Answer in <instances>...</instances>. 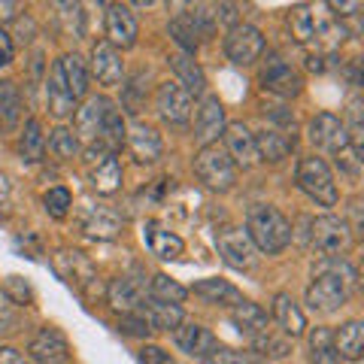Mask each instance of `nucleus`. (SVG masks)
Masks as SVG:
<instances>
[{"label":"nucleus","mask_w":364,"mask_h":364,"mask_svg":"<svg viewBox=\"0 0 364 364\" xmlns=\"http://www.w3.org/2000/svg\"><path fill=\"white\" fill-rule=\"evenodd\" d=\"M291 146H294V140H289V136H282L279 131H273V128L261 131V134L255 136L258 161H270V164H277V161H282V158H286V155L291 152Z\"/></svg>","instance_id":"26"},{"label":"nucleus","mask_w":364,"mask_h":364,"mask_svg":"<svg viewBox=\"0 0 364 364\" xmlns=\"http://www.w3.org/2000/svg\"><path fill=\"white\" fill-rule=\"evenodd\" d=\"M203 364H261L252 352H234V349H219L215 346L207 358H203Z\"/></svg>","instance_id":"42"},{"label":"nucleus","mask_w":364,"mask_h":364,"mask_svg":"<svg viewBox=\"0 0 364 364\" xmlns=\"http://www.w3.org/2000/svg\"><path fill=\"white\" fill-rule=\"evenodd\" d=\"M43 203H46V213L52 219H64L67 210H70V191L67 188H49L43 195Z\"/></svg>","instance_id":"41"},{"label":"nucleus","mask_w":364,"mask_h":364,"mask_svg":"<svg viewBox=\"0 0 364 364\" xmlns=\"http://www.w3.org/2000/svg\"><path fill=\"white\" fill-rule=\"evenodd\" d=\"M13 52H16V43L6 31H0V67L13 64Z\"/></svg>","instance_id":"46"},{"label":"nucleus","mask_w":364,"mask_h":364,"mask_svg":"<svg viewBox=\"0 0 364 364\" xmlns=\"http://www.w3.org/2000/svg\"><path fill=\"white\" fill-rule=\"evenodd\" d=\"M140 364H173V355L161 346H143L140 349Z\"/></svg>","instance_id":"45"},{"label":"nucleus","mask_w":364,"mask_h":364,"mask_svg":"<svg viewBox=\"0 0 364 364\" xmlns=\"http://www.w3.org/2000/svg\"><path fill=\"white\" fill-rule=\"evenodd\" d=\"M231 318H234V325L240 328L243 334H249V337H258V334L267 331V313L261 310L258 304H252V301L237 304L234 313H231Z\"/></svg>","instance_id":"29"},{"label":"nucleus","mask_w":364,"mask_h":364,"mask_svg":"<svg viewBox=\"0 0 364 364\" xmlns=\"http://www.w3.org/2000/svg\"><path fill=\"white\" fill-rule=\"evenodd\" d=\"M46 107H49L55 119H67V116H73V109H76V97L70 95V88H67L58 64L52 67L49 79H46Z\"/></svg>","instance_id":"18"},{"label":"nucleus","mask_w":364,"mask_h":364,"mask_svg":"<svg viewBox=\"0 0 364 364\" xmlns=\"http://www.w3.org/2000/svg\"><path fill=\"white\" fill-rule=\"evenodd\" d=\"M119 331L128 334V337H146L152 331L149 322H146V316L136 310V313H122V322H119Z\"/></svg>","instance_id":"43"},{"label":"nucleus","mask_w":364,"mask_h":364,"mask_svg":"<svg viewBox=\"0 0 364 364\" xmlns=\"http://www.w3.org/2000/svg\"><path fill=\"white\" fill-rule=\"evenodd\" d=\"M261 85H264V91H270V95H277V97H294V95H301L304 79H301L298 70H291L286 61L273 58L264 70H261Z\"/></svg>","instance_id":"12"},{"label":"nucleus","mask_w":364,"mask_h":364,"mask_svg":"<svg viewBox=\"0 0 364 364\" xmlns=\"http://www.w3.org/2000/svg\"><path fill=\"white\" fill-rule=\"evenodd\" d=\"M155 107L161 112L164 122H173L182 124L191 119V109H195V97L188 95L179 82H161L155 91Z\"/></svg>","instance_id":"9"},{"label":"nucleus","mask_w":364,"mask_h":364,"mask_svg":"<svg viewBox=\"0 0 364 364\" xmlns=\"http://www.w3.org/2000/svg\"><path fill=\"white\" fill-rule=\"evenodd\" d=\"M28 352L33 355V361H40V364H61L70 355V343H67V337L58 328H43V331L31 340Z\"/></svg>","instance_id":"16"},{"label":"nucleus","mask_w":364,"mask_h":364,"mask_svg":"<svg viewBox=\"0 0 364 364\" xmlns=\"http://www.w3.org/2000/svg\"><path fill=\"white\" fill-rule=\"evenodd\" d=\"M149 294H152V301L176 304V306H179V301H186V298H188V289H186V286H179L176 279H170L167 273H155L152 282H149Z\"/></svg>","instance_id":"34"},{"label":"nucleus","mask_w":364,"mask_h":364,"mask_svg":"<svg viewBox=\"0 0 364 364\" xmlns=\"http://www.w3.org/2000/svg\"><path fill=\"white\" fill-rule=\"evenodd\" d=\"M173 337H176V346L182 352H188V355H203L207 358L210 352L215 349V337L200 325H176Z\"/></svg>","instance_id":"23"},{"label":"nucleus","mask_w":364,"mask_h":364,"mask_svg":"<svg viewBox=\"0 0 364 364\" xmlns=\"http://www.w3.org/2000/svg\"><path fill=\"white\" fill-rule=\"evenodd\" d=\"M0 112H4V124L6 128H13L18 122V112H21V97L13 82L0 85Z\"/></svg>","instance_id":"40"},{"label":"nucleus","mask_w":364,"mask_h":364,"mask_svg":"<svg viewBox=\"0 0 364 364\" xmlns=\"http://www.w3.org/2000/svg\"><path fill=\"white\" fill-rule=\"evenodd\" d=\"M225 134V109L219 104V97H203L198 107V119H195V140L200 146L219 143V136Z\"/></svg>","instance_id":"14"},{"label":"nucleus","mask_w":364,"mask_h":364,"mask_svg":"<svg viewBox=\"0 0 364 364\" xmlns=\"http://www.w3.org/2000/svg\"><path fill=\"white\" fill-rule=\"evenodd\" d=\"M273 316H277V322L282 325V331H286L289 337H301L306 331L304 310L291 301V294H286V291H279L277 301H273Z\"/></svg>","instance_id":"24"},{"label":"nucleus","mask_w":364,"mask_h":364,"mask_svg":"<svg viewBox=\"0 0 364 364\" xmlns=\"http://www.w3.org/2000/svg\"><path fill=\"white\" fill-rule=\"evenodd\" d=\"M170 67L176 70V76L182 79V88L188 91V95H200L203 88H207V79H203V70L188 58V55H170Z\"/></svg>","instance_id":"33"},{"label":"nucleus","mask_w":364,"mask_h":364,"mask_svg":"<svg viewBox=\"0 0 364 364\" xmlns=\"http://www.w3.org/2000/svg\"><path fill=\"white\" fill-rule=\"evenodd\" d=\"M52 264H55V270H58V277L67 279L76 289H85L97 279V270L88 261V255L76 252V249H58L55 258H52Z\"/></svg>","instance_id":"10"},{"label":"nucleus","mask_w":364,"mask_h":364,"mask_svg":"<svg viewBox=\"0 0 364 364\" xmlns=\"http://www.w3.org/2000/svg\"><path fill=\"white\" fill-rule=\"evenodd\" d=\"M46 149V136H43V124L37 119H31L25 124V134H21V158L25 161H40Z\"/></svg>","instance_id":"36"},{"label":"nucleus","mask_w":364,"mask_h":364,"mask_svg":"<svg viewBox=\"0 0 364 364\" xmlns=\"http://www.w3.org/2000/svg\"><path fill=\"white\" fill-rule=\"evenodd\" d=\"M124 134H128V128H124V122H122V116H119V109L109 104L107 116H104V124H100L97 140L104 143L107 149H119V146L124 143Z\"/></svg>","instance_id":"35"},{"label":"nucleus","mask_w":364,"mask_h":364,"mask_svg":"<svg viewBox=\"0 0 364 364\" xmlns=\"http://www.w3.org/2000/svg\"><path fill=\"white\" fill-rule=\"evenodd\" d=\"M261 52H264V37H261L258 28H252V25H234L231 31H228L225 55L234 64H240V67L252 64Z\"/></svg>","instance_id":"8"},{"label":"nucleus","mask_w":364,"mask_h":364,"mask_svg":"<svg viewBox=\"0 0 364 364\" xmlns=\"http://www.w3.org/2000/svg\"><path fill=\"white\" fill-rule=\"evenodd\" d=\"M91 186H95L97 195H112V191L122 188V164L119 158H104L95 170H91Z\"/></svg>","instance_id":"32"},{"label":"nucleus","mask_w":364,"mask_h":364,"mask_svg":"<svg viewBox=\"0 0 364 364\" xmlns=\"http://www.w3.org/2000/svg\"><path fill=\"white\" fill-rule=\"evenodd\" d=\"M170 33H173V40L182 46L186 52H195L198 43H200V33L195 28V21H191V16H176L173 21H170Z\"/></svg>","instance_id":"37"},{"label":"nucleus","mask_w":364,"mask_h":364,"mask_svg":"<svg viewBox=\"0 0 364 364\" xmlns=\"http://www.w3.org/2000/svg\"><path fill=\"white\" fill-rule=\"evenodd\" d=\"M331 346H334V355L358 361L364 355V325L361 322H346L337 334H331Z\"/></svg>","instance_id":"25"},{"label":"nucleus","mask_w":364,"mask_h":364,"mask_svg":"<svg viewBox=\"0 0 364 364\" xmlns=\"http://www.w3.org/2000/svg\"><path fill=\"white\" fill-rule=\"evenodd\" d=\"M328 9H337V16H352L355 9H361V4H328Z\"/></svg>","instance_id":"49"},{"label":"nucleus","mask_w":364,"mask_h":364,"mask_svg":"<svg viewBox=\"0 0 364 364\" xmlns=\"http://www.w3.org/2000/svg\"><path fill=\"white\" fill-rule=\"evenodd\" d=\"M136 33H140V28H136V18L128 6H109V13H107V37L109 40L107 43L131 49L136 43Z\"/></svg>","instance_id":"19"},{"label":"nucleus","mask_w":364,"mask_h":364,"mask_svg":"<svg viewBox=\"0 0 364 364\" xmlns=\"http://www.w3.org/2000/svg\"><path fill=\"white\" fill-rule=\"evenodd\" d=\"M246 234L252 246L264 255H277L291 243V222L277 207L255 203L246 213Z\"/></svg>","instance_id":"2"},{"label":"nucleus","mask_w":364,"mask_h":364,"mask_svg":"<svg viewBox=\"0 0 364 364\" xmlns=\"http://www.w3.org/2000/svg\"><path fill=\"white\" fill-rule=\"evenodd\" d=\"M143 237H146V246L152 249V255H158L161 261H173L186 252V243H182L173 231H167V228L155 225V222L143 228Z\"/></svg>","instance_id":"20"},{"label":"nucleus","mask_w":364,"mask_h":364,"mask_svg":"<svg viewBox=\"0 0 364 364\" xmlns=\"http://www.w3.org/2000/svg\"><path fill=\"white\" fill-rule=\"evenodd\" d=\"M195 294H200V298L210 304H222V306H231V304L237 306L246 301L240 289H234L231 282H225V279H200L195 286Z\"/></svg>","instance_id":"30"},{"label":"nucleus","mask_w":364,"mask_h":364,"mask_svg":"<svg viewBox=\"0 0 364 364\" xmlns=\"http://www.w3.org/2000/svg\"><path fill=\"white\" fill-rule=\"evenodd\" d=\"M6 200H9V179L6 173H0V210L6 207Z\"/></svg>","instance_id":"50"},{"label":"nucleus","mask_w":364,"mask_h":364,"mask_svg":"<svg viewBox=\"0 0 364 364\" xmlns=\"http://www.w3.org/2000/svg\"><path fill=\"white\" fill-rule=\"evenodd\" d=\"M289 31L301 46H316V49H334L343 43L346 31L334 25L328 16H322L316 6H294L289 13Z\"/></svg>","instance_id":"3"},{"label":"nucleus","mask_w":364,"mask_h":364,"mask_svg":"<svg viewBox=\"0 0 364 364\" xmlns=\"http://www.w3.org/2000/svg\"><path fill=\"white\" fill-rule=\"evenodd\" d=\"M298 186L304 195H310L316 203H322V207H334L337 203V182L331 176V167H328L322 158H304L298 164Z\"/></svg>","instance_id":"5"},{"label":"nucleus","mask_w":364,"mask_h":364,"mask_svg":"<svg viewBox=\"0 0 364 364\" xmlns=\"http://www.w3.org/2000/svg\"><path fill=\"white\" fill-rule=\"evenodd\" d=\"M107 298H109V304L116 306V310L136 313L140 310V304H143V286L136 279H131V277H119V279L109 282Z\"/></svg>","instance_id":"22"},{"label":"nucleus","mask_w":364,"mask_h":364,"mask_svg":"<svg viewBox=\"0 0 364 364\" xmlns=\"http://www.w3.org/2000/svg\"><path fill=\"white\" fill-rule=\"evenodd\" d=\"M61 67V76H64V82L67 88H70V95L73 97H82L85 91H88V67L82 61V55H64V58L58 61Z\"/></svg>","instance_id":"31"},{"label":"nucleus","mask_w":364,"mask_h":364,"mask_svg":"<svg viewBox=\"0 0 364 364\" xmlns=\"http://www.w3.org/2000/svg\"><path fill=\"white\" fill-rule=\"evenodd\" d=\"M9 286H13V289L18 291V298H21V301H25V298H31L28 286H21V282H18V277H9Z\"/></svg>","instance_id":"51"},{"label":"nucleus","mask_w":364,"mask_h":364,"mask_svg":"<svg viewBox=\"0 0 364 364\" xmlns=\"http://www.w3.org/2000/svg\"><path fill=\"white\" fill-rule=\"evenodd\" d=\"M195 173L203 186L213 191H228V188H234V182H237V167L222 143L200 146V152L195 155Z\"/></svg>","instance_id":"4"},{"label":"nucleus","mask_w":364,"mask_h":364,"mask_svg":"<svg viewBox=\"0 0 364 364\" xmlns=\"http://www.w3.org/2000/svg\"><path fill=\"white\" fill-rule=\"evenodd\" d=\"M0 364H28L25 355L13 346H0Z\"/></svg>","instance_id":"48"},{"label":"nucleus","mask_w":364,"mask_h":364,"mask_svg":"<svg viewBox=\"0 0 364 364\" xmlns=\"http://www.w3.org/2000/svg\"><path fill=\"white\" fill-rule=\"evenodd\" d=\"M91 73L97 76V82L104 85H116L124 76V64L116 46H109L107 40L95 43V52H91Z\"/></svg>","instance_id":"17"},{"label":"nucleus","mask_w":364,"mask_h":364,"mask_svg":"<svg viewBox=\"0 0 364 364\" xmlns=\"http://www.w3.org/2000/svg\"><path fill=\"white\" fill-rule=\"evenodd\" d=\"M9 325H13V304L6 294H0V331H6Z\"/></svg>","instance_id":"47"},{"label":"nucleus","mask_w":364,"mask_h":364,"mask_svg":"<svg viewBox=\"0 0 364 364\" xmlns=\"http://www.w3.org/2000/svg\"><path fill=\"white\" fill-rule=\"evenodd\" d=\"M124 140H128V149H131V155H134L140 164H155L158 158H161V152H164L158 131L149 128V124H143V122L131 124L128 134H124Z\"/></svg>","instance_id":"15"},{"label":"nucleus","mask_w":364,"mask_h":364,"mask_svg":"<svg viewBox=\"0 0 364 364\" xmlns=\"http://www.w3.org/2000/svg\"><path fill=\"white\" fill-rule=\"evenodd\" d=\"M352 286H355V270L337 258H328L318 264L316 279L306 289V304L316 313H334L349 301Z\"/></svg>","instance_id":"1"},{"label":"nucleus","mask_w":364,"mask_h":364,"mask_svg":"<svg viewBox=\"0 0 364 364\" xmlns=\"http://www.w3.org/2000/svg\"><path fill=\"white\" fill-rule=\"evenodd\" d=\"M107 109H109L107 97H91L82 109H76V140L82 136V140L95 143L97 134H100V124H104Z\"/></svg>","instance_id":"21"},{"label":"nucleus","mask_w":364,"mask_h":364,"mask_svg":"<svg viewBox=\"0 0 364 364\" xmlns=\"http://www.w3.org/2000/svg\"><path fill=\"white\" fill-rule=\"evenodd\" d=\"M310 140H313V146L328 149V152H340L343 146H349L346 124L340 122L334 112H318V116L310 122Z\"/></svg>","instance_id":"13"},{"label":"nucleus","mask_w":364,"mask_h":364,"mask_svg":"<svg viewBox=\"0 0 364 364\" xmlns=\"http://www.w3.org/2000/svg\"><path fill=\"white\" fill-rule=\"evenodd\" d=\"M334 158H337V167L343 170L349 179H358L361 176V152H355L352 146H343L340 152H334Z\"/></svg>","instance_id":"44"},{"label":"nucleus","mask_w":364,"mask_h":364,"mask_svg":"<svg viewBox=\"0 0 364 364\" xmlns=\"http://www.w3.org/2000/svg\"><path fill=\"white\" fill-rule=\"evenodd\" d=\"M82 228H85L88 237H95V240H112V237H119V231H122V219L112 210L100 207V210H91L85 215Z\"/></svg>","instance_id":"27"},{"label":"nucleus","mask_w":364,"mask_h":364,"mask_svg":"<svg viewBox=\"0 0 364 364\" xmlns=\"http://www.w3.org/2000/svg\"><path fill=\"white\" fill-rule=\"evenodd\" d=\"M215 246H219V255L225 258V264H231L237 270H249L258 261V249L249 240L246 228H222L215 234Z\"/></svg>","instance_id":"7"},{"label":"nucleus","mask_w":364,"mask_h":364,"mask_svg":"<svg viewBox=\"0 0 364 364\" xmlns=\"http://www.w3.org/2000/svg\"><path fill=\"white\" fill-rule=\"evenodd\" d=\"M61 9V25H64V33L67 37H82L85 33V13L79 4H58Z\"/></svg>","instance_id":"39"},{"label":"nucleus","mask_w":364,"mask_h":364,"mask_svg":"<svg viewBox=\"0 0 364 364\" xmlns=\"http://www.w3.org/2000/svg\"><path fill=\"white\" fill-rule=\"evenodd\" d=\"M146 316V322H149V328H155V331H173L176 325H182V310L176 304H161V301H152L149 304H143V310Z\"/></svg>","instance_id":"28"},{"label":"nucleus","mask_w":364,"mask_h":364,"mask_svg":"<svg viewBox=\"0 0 364 364\" xmlns=\"http://www.w3.org/2000/svg\"><path fill=\"white\" fill-rule=\"evenodd\" d=\"M310 243L316 252L334 258L337 252H343L352 243L349 225L343 219H337V215H318V219L310 222Z\"/></svg>","instance_id":"6"},{"label":"nucleus","mask_w":364,"mask_h":364,"mask_svg":"<svg viewBox=\"0 0 364 364\" xmlns=\"http://www.w3.org/2000/svg\"><path fill=\"white\" fill-rule=\"evenodd\" d=\"M79 149V140H76V134L73 131H67V128H55L52 136H49V152L55 158H61V161H67V158H73Z\"/></svg>","instance_id":"38"},{"label":"nucleus","mask_w":364,"mask_h":364,"mask_svg":"<svg viewBox=\"0 0 364 364\" xmlns=\"http://www.w3.org/2000/svg\"><path fill=\"white\" fill-rule=\"evenodd\" d=\"M225 152L231 155L234 167H255L258 164V152H255V136L246 128L243 122H231L225 124Z\"/></svg>","instance_id":"11"}]
</instances>
